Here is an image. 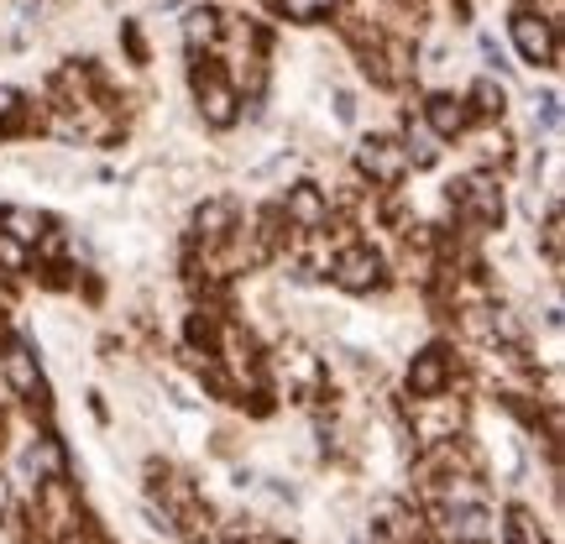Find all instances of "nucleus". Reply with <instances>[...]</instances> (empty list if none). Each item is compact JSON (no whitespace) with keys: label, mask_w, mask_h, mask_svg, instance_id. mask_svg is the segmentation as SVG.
<instances>
[{"label":"nucleus","mask_w":565,"mask_h":544,"mask_svg":"<svg viewBox=\"0 0 565 544\" xmlns=\"http://www.w3.org/2000/svg\"><path fill=\"white\" fill-rule=\"evenodd\" d=\"M555 21L540 17V11H519L513 17V47L524 53V63H534V68H555L561 63V42H555Z\"/></svg>","instance_id":"f257e3e1"},{"label":"nucleus","mask_w":565,"mask_h":544,"mask_svg":"<svg viewBox=\"0 0 565 544\" xmlns=\"http://www.w3.org/2000/svg\"><path fill=\"white\" fill-rule=\"evenodd\" d=\"M450 204H461L466 215L477 225H487V231H498L503 225V194H498V183L487 179V173H471V179H456L450 189Z\"/></svg>","instance_id":"f03ea898"},{"label":"nucleus","mask_w":565,"mask_h":544,"mask_svg":"<svg viewBox=\"0 0 565 544\" xmlns=\"http://www.w3.org/2000/svg\"><path fill=\"white\" fill-rule=\"evenodd\" d=\"M194 89H200V116L215 131H225V126H236V105H242V95H236V84L225 79L221 68H194Z\"/></svg>","instance_id":"7ed1b4c3"},{"label":"nucleus","mask_w":565,"mask_h":544,"mask_svg":"<svg viewBox=\"0 0 565 544\" xmlns=\"http://www.w3.org/2000/svg\"><path fill=\"white\" fill-rule=\"evenodd\" d=\"M356 162H362L366 179L383 183V189H398V183H404V173H408L404 141H393V137H366L362 152H356Z\"/></svg>","instance_id":"20e7f679"},{"label":"nucleus","mask_w":565,"mask_h":544,"mask_svg":"<svg viewBox=\"0 0 565 544\" xmlns=\"http://www.w3.org/2000/svg\"><path fill=\"white\" fill-rule=\"evenodd\" d=\"M278 210H282V221L294 225V231H303V236H315V231L330 225V200H324L320 183H294Z\"/></svg>","instance_id":"39448f33"},{"label":"nucleus","mask_w":565,"mask_h":544,"mask_svg":"<svg viewBox=\"0 0 565 544\" xmlns=\"http://www.w3.org/2000/svg\"><path fill=\"white\" fill-rule=\"evenodd\" d=\"M330 278L341 282L345 294H372L383 282V257L372 246H345L341 257L330 263Z\"/></svg>","instance_id":"423d86ee"},{"label":"nucleus","mask_w":565,"mask_h":544,"mask_svg":"<svg viewBox=\"0 0 565 544\" xmlns=\"http://www.w3.org/2000/svg\"><path fill=\"white\" fill-rule=\"evenodd\" d=\"M450 387V351L445 345H424L414 366H408V393L414 398H440Z\"/></svg>","instance_id":"0eeeda50"},{"label":"nucleus","mask_w":565,"mask_h":544,"mask_svg":"<svg viewBox=\"0 0 565 544\" xmlns=\"http://www.w3.org/2000/svg\"><path fill=\"white\" fill-rule=\"evenodd\" d=\"M445 529H450L456 544H482V540H492V513L477 498H456V503L445 508Z\"/></svg>","instance_id":"6e6552de"},{"label":"nucleus","mask_w":565,"mask_h":544,"mask_svg":"<svg viewBox=\"0 0 565 544\" xmlns=\"http://www.w3.org/2000/svg\"><path fill=\"white\" fill-rule=\"evenodd\" d=\"M424 126L435 131L440 141H456V137H466V126H471V110H466V100H456V95H429L424 100Z\"/></svg>","instance_id":"1a4fd4ad"},{"label":"nucleus","mask_w":565,"mask_h":544,"mask_svg":"<svg viewBox=\"0 0 565 544\" xmlns=\"http://www.w3.org/2000/svg\"><path fill=\"white\" fill-rule=\"evenodd\" d=\"M6 383H11V393H21V398H32V393H42V366H38V351L26 341H6Z\"/></svg>","instance_id":"9d476101"},{"label":"nucleus","mask_w":565,"mask_h":544,"mask_svg":"<svg viewBox=\"0 0 565 544\" xmlns=\"http://www.w3.org/2000/svg\"><path fill=\"white\" fill-rule=\"evenodd\" d=\"M236 231H242V225H236V204L231 200H204L200 210H194V236H200L204 246H225Z\"/></svg>","instance_id":"9b49d317"},{"label":"nucleus","mask_w":565,"mask_h":544,"mask_svg":"<svg viewBox=\"0 0 565 544\" xmlns=\"http://www.w3.org/2000/svg\"><path fill=\"white\" fill-rule=\"evenodd\" d=\"M0 231L21 246H38L47 236V221H42L38 210H26V204H0Z\"/></svg>","instance_id":"f8f14e48"},{"label":"nucleus","mask_w":565,"mask_h":544,"mask_svg":"<svg viewBox=\"0 0 565 544\" xmlns=\"http://www.w3.org/2000/svg\"><path fill=\"white\" fill-rule=\"evenodd\" d=\"M225 32L221 11H210V6H194L189 17H183V42H189V53H200V47H215V38Z\"/></svg>","instance_id":"ddd939ff"},{"label":"nucleus","mask_w":565,"mask_h":544,"mask_svg":"<svg viewBox=\"0 0 565 544\" xmlns=\"http://www.w3.org/2000/svg\"><path fill=\"white\" fill-rule=\"evenodd\" d=\"M466 110H477V116H498V121H503L508 89L498 79H477L471 84V95H466Z\"/></svg>","instance_id":"4468645a"},{"label":"nucleus","mask_w":565,"mask_h":544,"mask_svg":"<svg viewBox=\"0 0 565 544\" xmlns=\"http://www.w3.org/2000/svg\"><path fill=\"white\" fill-rule=\"evenodd\" d=\"M21 89H11V84H0V137H17L21 126H26V110H21Z\"/></svg>","instance_id":"2eb2a0df"},{"label":"nucleus","mask_w":565,"mask_h":544,"mask_svg":"<svg viewBox=\"0 0 565 544\" xmlns=\"http://www.w3.org/2000/svg\"><path fill=\"white\" fill-rule=\"evenodd\" d=\"M508 544H545L540 540V519L529 508H513L508 513Z\"/></svg>","instance_id":"dca6fc26"},{"label":"nucleus","mask_w":565,"mask_h":544,"mask_svg":"<svg viewBox=\"0 0 565 544\" xmlns=\"http://www.w3.org/2000/svg\"><path fill=\"white\" fill-rule=\"evenodd\" d=\"M273 6L294 21H315V17H324V11H335L341 0H273Z\"/></svg>","instance_id":"f3484780"},{"label":"nucleus","mask_w":565,"mask_h":544,"mask_svg":"<svg viewBox=\"0 0 565 544\" xmlns=\"http://www.w3.org/2000/svg\"><path fill=\"white\" fill-rule=\"evenodd\" d=\"M561 246H565V221H561V204H555V210H550V221H545V257H550V267H555V273H561Z\"/></svg>","instance_id":"a211bd4d"},{"label":"nucleus","mask_w":565,"mask_h":544,"mask_svg":"<svg viewBox=\"0 0 565 544\" xmlns=\"http://www.w3.org/2000/svg\"><path fill=\"white\" fill-rule=\"evenodd\" d=\"M0 267H6V273H26V246L11 242L6 231H0Z\"/></svg>","instance_id":"6ab92c4d"},{"label":"nucleus","mask_w":565,"mask_h":544,"mask_svg":"<svg viewBox=\"0 0 565 544\" xmlns=\"http://www.w3.org/2000/svg\"><path fill=\"white\" fill-rule=\"evenodd\" d=\"M6 503H11V487H6V477H0V513H6Z\"/></svg>","instance_id":"aec40b11"}]
</instances>
